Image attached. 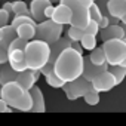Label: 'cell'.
<instances>
[{
  "label": "cell",
  "mask_w": 126,
  "mask_h": 126,
  "mask_svg": "<svg viewBox=\"0 0 126 126\" xmlns=\"http://www.w3.org/2000/svg\"><path fill=\"white\" fill-rule=\"evenodd\" d=\"M83 68H85V56L76 52L74 49L68 47L55 61L53 73L64 83H68V82H74L76 79L82 77Z\"/></svg>",
  "instance_id": "cell-1"
},
{
  "label": "cell",
  "mask_w": 126,
  "mask_h": 126,
  "mask_svg": "<svg viewBox=\"0 0 126 126\" xmlns=\"http://www.w3.org/2000/svg\"><path fill=\"white\" fill-rule=\"evenodd\" d=\"M2 98L12 110L28 113L33 110V98L30 91L24 89L19 83L11 82L2 86Z\"/></svg>",
  "instance_id": "cell-2"
},
{
  "label": "cell",
  "mask_w": 126,
  "mask_h": 126,
  "mask_svg": "<svg viewBox=\"0 0 126 126\" xmlns=\"http://www.w3.org/2000/svg\"><path fill=\"white\" fill-rule=\"evenodd\" d=\"M50 58V45L34 39L31 42H28L27 47H25V59H27V65L28 70L33 71H42L49 62Z\"/></svg>",
  "instance_id": "cell-3"
},
{
  "label": "cell",
  "mask_w": 126,
  "mask_h": 126,
  "mask_svg": "<svg viewBox=\"0 0 126 126\" xmlns=\"http://www.w3.org/2000/svg\"><path fill=\"white\" fill-rule=\"evenodd\" d=\"M102 49L105 52L107 64L108 67L113 65H122L126 59V40L113 39L102 43Z\"/></svg>",
  "instance_id": "cell-4"
},
{
  "label": "cell",
  "mask_w": 126,
  "mask_h": 126,
  "mask_svg": "<svg viewBox=\"0 0 126 126\" xmlns=\"http://www.w3.org/2000/svg\"><path fill=\"white\" fill-rule=\"evenodd\" d=\"M62 31H64V25L56 24L52 19H46V21L37 24L36 39L43 40V42H46L52 46L53 43H56L58 40L62 39Z\"/></svg>",
  "instance_id": "cell-5"
},
{
  "label": "cell",
  "mask_w": 126,
  "mask_h": 126,
  "mask_svg": "<svg viewBox=\"0 0 126 126\" xmlns=\"http://www.w3.org/2000/svg\"><path fill=\"white\" fill-rule=\"evenodd\" d=\"M59 3L67 5L73 11L71 27H76V28H80V30H86V27L91 22V12H89L88 8H85L79 0H59Z\"/></svg>",
  "instance_id": "cell-6"
},
{
  "label": "cell",
  "mask_w": 126,
  "mask_h": 126,
  "mask_svg": "<svg viewBox=\"0 0 126 126\" xmlns=\"http://www.w3.org/2000/svg\"><path fill=\"white\" fill-rule=\"evenodd\" d=\"M62 89H64V94H65V96H67L70 101H76V99H79V98H83V96L92 89V83L88 82V80L82 76V77L76 79L74 82L65 83Z\"/></svg>",
  "instance_id": "cell-7"
},
{
  "label": "cell",
  "mask_w": 126,
  "mask_h": 126,
  "mask_svg": "<svg viewBox=\"0 0 126 126\" xmlns=\"http://www.w3.org/2000/svg\"><path fill=\"white\" fill-rule=\"evenodd\" d=\"M70 45H71V40L65 36V37H62L61 40H58L56 43H53L52 46H50V58H49V62H47V65L40 71L43 76H46L47 73H50V71H53V65H55V61L58 59V56L64 52L65 49H68L70 47Z\"/></svg>",
  "instance_id": "cell-8"
},
{
  "label": "cell",
  "mask_w": 126,
  "mask_h": 126,
  "mask_svg": "<svg viewBox=\"0 0 126 126\" xmlns=\"http://www.w3.org/2000/svg\"><path fill=\"white\" fill-rule=\"evenodd\" d=\"M114 86H117V83H116V79H114V76L107 70V71H104V73H101L98 77H95L94 79V82H92V88L96 91V92H108V91H111Z\"/></svg>",
  "instance_id": "cell-9"
},
{
  "label": "cell",
  "mask_w": 126,
  "mask_h": 126,
  "mask_svg": "<svg viewBox=\"0 0 126 126\" xmlns=\"http://www.w3.org/2000/svg\"><path fill=\"white\" fill-rule=\"evenodd\" d=\"M52 21H55L56 24H61V25H71V21H73V11H71L67 5L58 3V5L55 6L53 15H52Z\"/></svg>",
  "instance_id": "cell-10"
},
{
  "label": "cell",
  "mask_w": 126,
  "mask_h": 126,
  "mask_svg": "<svg viewBox=\"0 0 126 126\" xmlns=\"http://www.w3.org/2000/svg\"><path fill=\"white\" fill-rule=\"evenodd\" d=\"M8 64L19 74L28 70L27 59H25V50H9V61Z\"/></svg>",
  "instance_id": "cell-11"
},
{
  "label": "cell",
  "mask_w": 126,
  "mask_h": 126,
  "mask_svg": "<svg viewBox=\"0 0 126 126\" xmlns=\"http://www.w3.org/2000/svg\"><path fill=\"white\" fill-rule=\"evenodd\" d=\"M53 3H50L49 0H31L30 2V12H31V18L39 24L46 21L45 12L47 9V6H50Z\"/></svg>",
  "instance_id": "cell-12"
},
{
  "label": "cell",
  "mask_w": 126,
  "mask_h": 126,
  "mask_svg": "<svg viewBox=\"0 0 126 126\" xmlns=\"http://www.w3.org/2000/svg\"><path fill=\"white\" fill-rule=\"evenodd\" d=\"M40 74H42L40 71L27 70V71H24V73H19V74H18V77H16V83H19L24 89L31 91V89L36 86V83H37V80H39Z\"/></svg>",
  "instance_id": "cell-13"
},
{
  "label": "cell",
  "mask_w": 126,
  "mask_h": 126,
  "mask_svg": "<svg viewBox=\"0 0 126 126\" xmlns=\"http://www.w3.org/2000/svg\"><path fill=\"white\" fill-rule=\"evenodd\" d=\"M108 70V65H95L89 61L88 56H85V68H83V77L88 80V82H94L95 77H98L101 73L107 71Z\"/></svg>",
  "instance_id": "cell-14"
},
{
  "label": "cell",
  "mask_w": 126,
  "mask_h": 126,
  "mask_svg": "<svg viewBox=\"0 0 126 126\" xmlns=\"http://www.w3.org/2000/svg\"><path fill=\"white\" fill-rule=\"evenodd\" d=\"M99 37L102 42H108L113 39H120L125 40V33H123V27L120 24H111L110 27L104 28L99 31Z\"/></svg>",
  "instance_id": "cell-15"
},
{
  "label": "cell",
  "mask_w": 126,
  "mask_h": 126,
  "mask_svg": "<svg viewBox=\"0 0 126 126\" xmlns=\"http://www.w3.org/2000/svg\"><path fill=\"white\" fill-rule=\"evenodd\" d=\"M107 8L110 18H116L120 21L126 14V0H108Z\"/></svg>",
  "instance_id": "cell-16"
},
{
  "label": "cell",
  "mask_w": 126,
  "mask_h": 126,
  "mask_svg": "<svg viewBox=\"0 0 126 126\" xmlns=\"http://www.w3.org/2000/svg\"><path fill=\"white\" fill-rule=\"evenodd\" d=\"M30 94H31V98H33V110H31V113H45L46 111V104H45L42 89L36 85L30 91Z\"/></svg>",
  "instance_id": "cell-17"
},
{
  "label": "cell",
  "mask_w": 126,
  "mask_h": 126,
  "mask_svg": "<svg viewBox=\"0 0 126 126\" xmlns=\"http://www.w3.org/2000/svg\"><path fill=\"white\" fill-rule=\"evenodd\" d=\"M16 36L25 42H31L36 39V34H37V25H31V24H22V25H18L16 28Z\"/></svg>",
  "instance_id": "cell-18"
},
{
  "label": "cell",
  "mask_w": 126,
  "mask_h": 126,
  "mask_svg": "<svg viewBox=\"0 0 126 126\" xmlns=\"http://www.w3.org/2000/svg\"><path fill=\"white\" fill-rule=\"evenodd\" d=\"M16 77H18V73L9 65V64H5L2 65V70H0V85H8L11 82H16Z\"/></svg>",
  "instance_id": "cell-19"
},
{
  "label": "cell",
  "mask_w": 126,
  "mask_h": 126,
  "mask_svg": "<svg viewBox=\"0 0 126 126\" xmlns=\"http://www.w3.org/2000/svg\"><path fill=\"white\" fill-rule=\"evenodd\" d=\"M88 58H89V61L92 62V64H95V65H108L107 64V58H105V52H104L102 46L95 47L94 50H91V53H89Z\"/></svg>",
  "instance_id": "cell-20"
},
{
  "label": "cell",
  "mask_w": 126,
  "mask_h": 126,
  "mask_svg": "<svg viewBox=\"0 0 126 126\" xmlns=\"http://www.w3.org/2000/svg\"><path fill=\"white\" fill-rule=\"evenodd\" d=\"M12 5H14V14H15V16H31L30 8L27 6V3L24 2V0H14Z\"/></svg>",
  "instance_id": "cell-21"
},
{
  "label": "cell",
  "mask_w": 126,
  "mask_h": 126,
  "mask_svg": "<svg viewBox=\"0 0 126 126\" xmlns=\"http://www.w3.org/2000/svg\"><path fill=\"white\" fill-rule=\"evenodd\" d=\"M108 71L114 76L117 85H120V83L125 80V77H126V68H125L123 65H113V67L108 68Z\"/></svg>",
  "instance_id": "cell-22"
},
{
  "label": "cell",
  "mask_w": 126,
  "mask_h": 126,
  "mask_svg": "<svg viewBox=\"0 0 126 126\" xmlns=\"http://www.w3.org/2000/svg\"><path fill=\"white\" fill-rule=\"evenodd\" d=\"M45 79H46V83H47L49 86L56 88V89H58V88H61V89H62V88H64V85H65V83L62 82V80H61V79H59V77L53 73V71L47 73V74L45 76Z\"/></svg>",
  "instance_id": "cell-23"
},
{
  "label": "cell",
  "mask_w": 126,
  "mask_h": 126,
  "mask_svg": "<svg viewBox=\"0 0 126 126\" xmlns=\"http://www.w3.org/2000/svg\"><path fill=\"white\" fill-rule=\"evenodd\" d=\"M85 30H80V28H76V27H71L67 30V37L71 40V42H82L83 36H85Z\"/></svg>",
  "instance_id": "cell-24"
},
{
  "label": "cell",
  "mask_w": 126,
  "mask_h": 126,
  "mask_svg": "<svg viewBox=\"0 0 126 126\" xmlns=\"http://www.w3.org/2000/svg\"><path fill=\"white\" fill-rule=\"evenodd\" d=\"M82 47L85 50H94L96 47V36H89V34H85L83 39H82Z\"/></svg>",
  "instance_id": "cell-25"
},
{
  "label": "cell",
  "mask_w": 126,
  "mask_h": 126,
  "mask_svg": "<svg viewBox=\"0 0 126 126\" xmlns=\"http://www.w3.org/2000/svg\"><path fill=\"white\" fill-rule=\"evenodd\" d=\"M83 99H85V102L88 104V105H96V104H99V92H96L94 88L83 96Z\"/></svg>",
  "instance_id": "cell-26"
},
{
  "label": "cell",
  "mask_w": 126,
  "mask_h": 126,
  "mask_svg": "<svg viewBox=\"0 0 126 126\" xmlns=\"http://www.w3.org/2000/svg\"><path fill=\"white\" fill-rule=\"evenodd\" d=\"M22 24H31V25H37V22L31 18V16H15L12 21H11V25L14 28H16L18 25H22Z\"/></svg>",
  "instance_id": "cell-27"
},
{
  "label": "cell",
  "mask_w": 126,
  "mask_h": 126,
  "mask_svg": "<svg viewBox=\"0 0 126 126\" xmlns=\"http://www.w3.org/2000/svg\"><path fill=\"white\" fill-rule=\"evenodd\" d=\"M27 45H28V42H25V40H22V39L16 37V39H15V40L9 45L8 52H9V50H25Z\"/></svg>",
  "instance_id": "cell-28"
},
{
  "label": "cell",
  "mask_w": 126,
  "mask_h": 126,
  "mask_svg": "<svg viewBox=\"0 0 126 126\" xmlns=\"http://www.w3.org/2000/svg\"><path fill=\"white\" fill-rule=\"evenodd\" d=\"M89 12H91V19H92V21L101 22V19L104 18L102 12H101V9L98 8V5H96V3H94V5L89 8Z\"/></svg>",
  "instance_id": "cell-29"
},
{
  "label": "cell",
  "mask_w": 126,
  "mask_h": 126,
  "mask_svg": "<svg viewBox=\"0 0 126 126\" xmlns=\"http://www.w3.org/2000/svg\"><path fill=\"white\" fill-rule=\"evenodd\" d=\"M99 31H101V28H99V22L92 21V19H91L89 25H88V27H86V30H85V33H86V34H89V36H98V34H99Z\"/></svg>",
  "instance_id": "cell-30"
},
{
  "label": "cell",
  "mask_w": 126,
  "mask_h": 126,
  "mask_svg": "<svg viewBox=\"0 0 126 126\" xmlns=\"http://www.w3.org/2000/svg\"><path fill=\"white\" fill-rule=\"evenodd\" d=\"M11 21H12V19H11L9 14L0 8V28H2V27H6L8 24H11Z\"/></svg>",
  "instance_id": "cell-31"
},
{
  "label": "cell",
  "mask_w": 126,
  "mask_h": 126,
  "mask_svg": "<svg viewBox=\"0 0 126 126\" xmlns=\"http://www.w3.org/2000/svg\"><path fill=\"white\" fill-rule=\"evenodd\" d=\"M8 61H9V52L5 46L0 45V65L8 64Z\"/></svg>",
  "instance_id": "cell-32"
},
{
  "label": "cell",
  "mask_w": 126,
  "mask_h": 126,
  "mask_svg": "<svg viewBox=\"0 0 126 126\" xmlns=\"http://www.w3.org/2000/svg\"><path fill=\"white\" fill-rule=\"evenodd\" d=\"M95 3L98 5V8L101 9V12H102V15H104V16H110V14H108V8H107L108 0H96Z\"/></svg>",
  "instance_id": "cell-33"
},
{
  "label": "cell",
  "mask_w": 126,
  "mask_h": 126,
  "mask_svg": "<svg viewBox=\"0 0 126 126\" xmlns=\"http://www.w3.org/2000/svg\"><path fill=\"white\" fill-rule=\"evenodd\" d=\"M2 9H3V11H6V12L9 14L11 19H14V18H15V14H14V5H12V2H5V3L2 5Z\"/></svg>",
  "instance_id": "cell-34"
},
{
  "label": "cell",
  "mask_w": 126,
  "mask_h": 126,
  "mask_svg": "<svg viewBox=\"0 0 126 126\" xmlns=\"http://www.w3.org/2000/svg\"><path fill=\"white\" fill-rule=\"evenodd\" d=\"M12 111H14V110H12L2 98H0V113H12Z\"/></svg>",
  "instance_id": "cell-35"
},
{
  "label": "cell",
  "mask_w": 126,
  "mask_h": 126,
  "mask_svg": "<svg viewBox=\"0 0 126 126\" xmlns=\"http://www.w3.org/2000/svg\"><path fill=\"white\" fill-rule=\"evenodd\" d=\"M70 47H71V49H74L76 52H79V53H82V55H83V50H85V49L82 47V43H80V42H71Z\"/></svg>",
  "instance_id": "cell-36"
},
{
  "label": "cell",
  "mask_w": 126,
  "mask_h": 126,
  "mask_svg": "<svg viewBox=\"0 0 126 126\" xmlns=\"http://www.w3.org/2000/svg\"><path fill=\"white\" fill-rule=\"evenodd\" d=\"M53 11H55V6H53V5H50V6H47V9H46V12H45V16H46V19H52V15H53Z\"/></svg>",
  "instance_id": "cell-37"
},
{
  "label": "cell",
  "mask_w": 126,
  "mask_h": 126,
  "mask_svg": "<svg viewBox=\"0 0 126 126\" xmlns=\"http://www.w3.org/2000/svg\"><path fill=\"white\" fill-rule=\"evenodd\" d=\"M9 28H11V24H8L6 27H2V28H0V42L5 39V36H6V33L9 31Z\"/></svg>",
  "instance_id": "cell-38"
},
{
  "label": "cell",
  "mask_w": 126,
  "mask_h": 126,
  "mask_svg": "<svg viewBox=\"0 0 126 126\" xmlns=\"http://www.w3.org/2000/svg\"><path fill=\"white\" fill-rule=\"evenodd\" d=\"M79 2H80V3H82L85 8H88V9H89V8H91L94 3H95V0H79Z\"/></svg>",
  "instance_id": "cell-39"
},
{
  "label": "cell",
  "mask_w": 126,
  "mask_h": 126,
  "mask_svg": "<svg viewBox=\"0 0 126 126\" xmlns=\"http://www.w3.org/2000/svg\"><path fill=\"white\" fill-rule=\"evenodd\" d=\"M123 27V33H125V40H126V24H120Z\"/></svg>",
  "instance_id": "cell-40"
},
{
  "label": "cell",
  "mask_w": 126,
  "mask_h": 126,
  "mask_svg": "<svg viewBox=\"0 0 126 126\" xmlns=\"http://www.w3.org/2000/svg\"><path fill=\"white\" fill-rule=\"evenodd\" d=\"M120 22H122V24H126V14H125V16L120 19Z\"/></svg>",
  "instance_id": "cell-41"
},
{
  "label": "cell",
  "mask_w": 126,
  "mask_h": 126,
  "mask_svg": "<svg viewBox=\"0 0 126 126\" xmlns=\"http://www.w3.org/2000/svg\"><path fill=\"white\" fill-rule=\"evenodd\" d=\"M50 3H59V0H49Z\"/></svg>",
  "instance_id": "cell-42"
},
{
  "label": "cell",
  "mask_w": 126,
  "mask_h": 126,
  "mask_svg": "<svg viewBox=\"0 0 126 126\" xmlns=\"http://www.w3.org/2000/svg\"><path fill=\"white\" fill-rule=\"evenodd\" d=\"M122 65H123V67L126 68V59H125V62H123V64H122Z\"/></svg>",
  "instance_id": "cell-43"
},
{
  "label": "cell",
  "mask_w": 126,
  "mask_h": 126,
  "mask_svg": "<svg viewBox=\"0 0 126 126\" xmlns=\"http://www.w3.org/2000/svg\"><path fill=\"white\" fill-rule=\"evenodd\" d=\"M0 96H2V85H0Z\"/></svg>",
  "instance_id": "cell-44"
},
{
  "label": "cell",
  "mask_w": 126,
  "mask_h": 126,
  "mask_svg": "<svg viewBox=\"0 0 126 126\" xmlns=\"http://www.w3.org/2000/svg\"><path fill=\"white\" fill-rule=\"evenodd\" d=\"M0 2H3V3H5V2H6V0H0Z\"/></svg>",
  "instance_id": "cell-45"
},
{
  "label": "cell",
  "mask_w": 126,
  "mask_h": 126,
  "mask_svg": "<svg viewBox=\"0 0 126 126\" xmlns=\"http://www.w3.org/2000/svg\"><path fill=\"white\" fill-rule=\"evenodd\" d=\"M0 70H2V65H0Z\"/></svg>",
  "instance_id": "cell-46"
},
{
  "label": "cell",
  "mask_w": 126,
  "mask_h": 126,
  "mask_svg": "<svg viewBox=\"0 0 126 126\" xmlns=\"http://www.w3.org/2000/svg\"><path fill=\"white\" fill-rule=\"evenodd\" d=\"M95 2H96V0H95Z\"/></svg>",
  "instance_id": "cell-47"
}]
</instances>
